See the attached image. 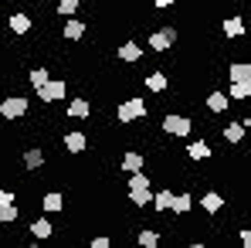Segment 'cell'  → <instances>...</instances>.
<instances>
[{"label": "cell", "mask_w": 251, "mask_h": 248, "mask_svg": "<svg viewBox=\"0 0 251 248\" xmlns=\"http://www.w3.org/2000/svg\"><path fill=\"white\" fill-rule=\"evenodd\" d=\"M27 112H31V99H27V95L10 92V95H3V99H0V119L17 123V119H24Z\"/></svg>", "instance_id": "obj_1"}, {"label": "cell", "mask_w": 251, "mask_h": 248, "mask_svg": "<svg viewBox=\"0 0 251 248\" xmlns=\"http://www.w3.org/2000/svg\"><path fill=\"white\" fill-rule=\"evenodd\" d=\"M146 116V102H143V95H129L126 102H119V109H116V119L123 126H132L136 119H143Z\"/></svg>", "instance_id": "obj_2"}, {"label": "cell", "mask_w": 251, "mask_h": 248, "mask_svg": "<svg viewBox=\"0 0 251 248\" xmlns=\"http://www.w3.org/2000/svg\"><path fill=\"white\" fill-rule=\"evenodd\" d=\"M38 95H41L44 106H54V102H61V99L68 95V82H65V79H48V82L38 88Z\"/></svg>", "instance_id": "obj_3"}, {"label": "cell", "mask_w": 251, "mask_h": 248, "mask_svg": "<svg viewBox=\"0 0 251 248\" xmlns=\"http://www.w3.org/2000/svg\"><path fill=\"white\" fill-rule=\"evenodd\" d=\"M190 129H194V119L190 116H176V112H170V116H163V133L167 136H190Z\"/></svg>", "instance_id": "obj_4"}, {"label": "cell", "mask_w": 251, "mask_h": 248, "mask_svg": "<svg viewBox=\"0 0 251 248\" xmlns=\"http://www.w3.org/2000/svg\"><path fill=\"white\" fill-rule=\"evenodd\" d=\"M176 41H180L176 28H160V31H153V34H150V51H170Z\"/></svg>", "instance_id": "obj_5"}, {"label": "cell", "mask_w": 251, "mask_h": 248, "mask_svg": "<svg viewBox=\"0 0 251 248\" xmlns=\"http://www.w3.org/2000/svg\"><path fill=\"white\" fill-rule=\"evenodd\" d=\"M7 28H10L17 38H24V34H31V31H34V17H31L27 10H14V14L7 17Z\"/></svg>", "instance_id": "obj_6"}, {"label": "cell", "mask_w": 251, "mask_h": 248, "mask_svg": "<svg viewBox=\"0 0 251 248\" xmlns=\"http://www.w3.org/2000/svg\"><path fill=\"white\" fill-rule=\"evenodd\" d=\"M61 146H65L72 157H82L85 150H88V133H82V129H72V133H65Z\"/></svg>", "instance_id": "obj_7"}, {"label": "cell", "mask_w": 251, "mask_h": 248, "mask_svg": "<svg viewBox=\"0 0 251 248\" xmlns=\"http://www.w3.org/2000/svg\"><path fill=\"white\" fill-rule=\"evenodd\" d=\"M204 106H207L210 116H221V112H227L231 109V99H227V92H221V88H214L204 95Z\"/></svg>", "instance_id": "obj_8"}, {"label": "cell", "mask_w": 251, "mask_h": 248, "mask_svg": "<svg viewBox=\"0 0 251 248\" xmlns=\"http://www.w3.org/2000/svg\"><path fill=\"white\" fill-rule=\"evenodd\" d=\"M85 34H88V24H85V21L65 17V24H61V38H65V41H82Z\"/></svg>", "instance_id": "obj_9"}, {"label": "cell", "mask_w": 251, "mask_h": 248, "mask_svg": "<svg viewBox=\"0 0 251 248\" xmlns=\"http://www.w3.org/2000/svg\"><path fill=\"white\" fill-rule=\"evenodd\" d=\"M126 201H129L132 207H150L153 187H126Z\"/></svg>", "instance_id": "obj_10"}, {"label": "cell", "mask_w": 251, "mask_h": 248, "mask_svg": "<svg viewBox=\"0 0 251 248\" xmlns=\"http://www.w3.org/2000/svg\"><path fill=\"white\" fill-rule=\"evenodd\" d=\"M119 61H126V65H139V61H143V44L123 41L119 44Z\"/></svg>", "instance_id": "obj_11"}, {"label": "cell", "mask_w": 251, "mask_h": 248, "mask_svg": "<svg viewBox=\"0 0 251 248\" xmlns=\"http://www.w3.org/2000/svg\"><path fill=\"white\" fill-rule=\"evenodd\" d=\"M143 85H146L150 92H156V95H163V92L170 88V79H167V72H163V68H156V72H150V75L143 79Z\"/></svg>", "instance_id": "obj_12"}, {"label": "cell", "mask_w": 251, "mask_h": 248, "mask_svg": "<svg viewBox=\"0 0 251 248\" xmlns=\"http://www.w3.org/2000/svg\"><path fill=\"white\" fill-rule=\"evenodd\" d=\"M221 31H224V38H227V41H234V38H245V21H241L238 14H231V17H224Z\"/></svg>", "instance_id": "obj_13"}, {"label": "cell", "mask_w": 251, "mask_h": 248, "mask_svg": "<svg viewBox=\"0 0 251 248\" xmlns=\"http://www.w3.org/2000/svg\"><path fill=\"white\" fill-rule=\"evenodd\" d=\"M88 116H92L88 99H85V95H75V99L68 102V119H78V123H82V119H88Z\"/></svg>", "instance_id": "obj_14"}, {"label": "cell", "mask_w": 251, "mask_h": 248, "mask_svg": "<svg viewBox=\"0 0 251 248\" xmlns=\"http://www.w3.org/2000/svg\"><path fill=\"white\" fill-rule=\"evenodd\" d=\"M44 164H48V157H44L41 146H27L24 150V170H41Z\"/></svg>", "instance_id": "obj_15"}, {"label": "cell", "mask_w": 251, "mask_h": 248, "mask_svg": "<svg viewBox=\"0 0 251 248\" xmlns=\"http://www.w3.org/2000/svg\"><path fill=\"white\" fill-rule=\"evenodd\" d=\"M143 164H146V157H143L139 150H126L123 160H119V166H123L126 173H136V170H143Z\"/></svg>", "instance_id": "obj_16"}, {"label": "cell", "mask_w": 251, "mask_h": 248, "mask_svg": "<svg viewBox=\"0 0 251 248\" xmlns=\"http://www.w3.org/2000/svg\"><path fill=\"white\" fill-rule=\"evenodd\" d=\"M41 211H48V214L65 211V197H61V191H48V194L41 197Z\"/></svg>", "instance_id": "obj_17"}, {"label": "cell", "mask_w": 251, "mask_h": 248, "mask_svg": "<svg viewBox=\"0 0 251 248\" xmlns=\"http://www.w3.org/2000/svg\"><path fill=\"white\" fill-rule=\"evenodd\" d=\"M227 79L231 82H251V65L248 61H231L227 65Z\"/></svg>", "instance_id": "obj_18"}, {"label": "cell", "mask_w": 251, "mask_h": 248, "mask_svg": "<svg viewBox=\"0 0 251 248\" xmlns=\"http://www.w3.org/2000/svg\"><path fill=\"white\" fill-rule=\"evenodd\" d=\"M201 207H204L207 214H221V207H224V197H221L217 191H204V197H201Z\"/></svg>", "instance_id": "obj_19"}, {"label": "cell", "mask_w": 251, "mask_h": 248, "mask_svg": "<svg viewBox=\"0 0 251 248\" xmlns=\"http://www.w3.org/2000/svg\"><path fill=\"white\" fill-rule=\"evenodd\" d=\"M194 207V194L190 191H180V194H173V201H170V211H176V214H187Z\"/></svg>", "instance_id": "obj_20"}, {"label": "cell", "mask_w": 251, "mask_h": 248, "mask_svg": "<svg viewBox=\"0 0 251 248\" xmlns=\"http://www.w3.org/2000/svg\"><path fill=\"white\" fill-rule=\"evenodd\" d=\"M31 235H34V242H48L54 235V228H51L48 218H38V221H31Z\"/></svg>", "instance_id": "obj_21"}, {"label": "cell", "mask_w": 251, "mask_h": 248, "mask_svg": "<svg viewBox=\"0 0 251 248\" xmlns=\"http://www.w3.org/2000/svg\"><path fill=\"white\" fill-rule=\"evenodd\" d=\"M245 129H248V126L241 123V119H238V123H231V126H224V143H231V146H238V143L245 139Z\"/></svg>", "instance_id": "obj_22"}, {"label": "cell", "mask_w": 251, "mask_h": 248, "mask_svg": "<svg viewBox=\"0 0 251 248\" xmlns=\"http://www.w3.org/2000/svg\"><path fill=\"white\" fill-rule=\"evenodd\" d=\"M248 95H251V82H231V88H227L231 102H248Z\"/></svg>", "instance_id": "obj_23"}, {"label": "cell", "mask_w": 251, "mask_h": 248, "mask_svg": "<svg viewBox=\"0 0 251 248\" xmlns=\"http://www.w3.org/2000/svg\"><path fill=\"white\" fill-rule=\"evenodd\" d=\"M187 160H194V164H197V160H210V146L204 139L190 143V146H187Z\"/></svg>", "instance_id": "obj_24"}, {"label": "cell", "mask_w": 251, "mask_h": 248, "mask_svg": "<svg viewBox=\"0 0 251 248\" xmlns=\"http://www.w3.org/2000/svg\"><path fill=\"white\" fill-rule=\"evenodd\" d=\"M170 201H173V191H153L150 207H153V211H160V214H167V211H170Z\"/></svg>", "instance_id": "obj_25"}, {"label": "cell", "mask_w": 251, "mask_h": 248, "mask_svg": "<svg viewBox=\"0 0 251 248\" xmlns=\"http://www.w3.org/2000/svg\"><path fill=\"white\" fill-rule=\"evenodd\" d=\"M48 79H51V68H44V65H38V68H31V72H27V82H31V88H34V92H38Z\"/></svg>", "instance_id": "obj_26"}, {"label": "cell", "mask_w": 251, "mask_h": 248, "mask_svg": "<svg viewBox=\"0 0 251 248\" xmlns=\"http://www.w3.org/2000/svg\"><path fill=\"white\" fill-rule=\"evenodd\" d=\"M78 10H82V0H54V14H61V17H72Z\"/></svg>", "instance_id": "obj_27"}, {"label": "cell", "mask_w": 251, "mask_h": 248, "mask_svg": "<svg viewBox=\"0 0 251 248\" xmlns=\"http://www.w3.org/2000/svg\"><path fill=\"white\" fill-rule=\"evenodd\" d=\"M136 242H139L143 248H156V245H160V231H156V228H143Z\"/></svg>", "instance_id": "obj_28"}, {"label": "cell", "mask_w": 251, "mask_h": 248, "mask_svg": "<svg viewBox=\"0 0 251 248\" xmlns=\"http://www.w3.org/2000/svg\"><path fill=\"white\" fill-rule=\"evenodd\" d=\"M21 218V207H17V201H10V204L0 207V224H14Z\"/></svg>", "instance_id": "obj_29"}, {"label": "cell", "mask_w": 251, "mask_h": 248, "mask_svg": "<svg viewBox=\"0 0 251 248\" xmlns=\"http://www.w3.org/2000/svg\"><path fill=\"white\" fill-rule=\"evenodd\" d=\"M88 245H92V248H112V238H109V235H95Z\"/></svg>", "instance_id": "obj_30"}, {"label": "cell", "mask_w": 251, "mask_h": 248, "mask_svg": "<svg viewBox=\"0 0 251 248\" xmlns=\"http://www.w3.org/2000/svg\"><path fill=\"white\" fill-rule=\"evenodd\" d=\"M10 201H17V197H14V191H3V187H0V207L10 204Z\"/></svg>", "instance_id": "obj_31"}, {"label": "cell", "mask_w": 251, "mask_h": 248, "mask_svg": "<svg viewBox=\"0 0 251 248\" xmlns=\"http://www.w3.org/2000/svg\"><path fill=\"white\" fill-rule=\"evenodd\" d=\"M241 245L251 248V231H248V228H241Z\"/></svg>", "instance_id": "obj_32"}, {"label": "cell", "mask_w": 251, "mask_h": 248, "mask_svg": "<svg viewBox=\"0 0 251 248\" xmlns=\"http://www.w3.org/2000/svg\"><path fill=\"white\" fill-rule=\"evenodd\" d=\"M170 3H173V0H153V7H156V10H167Z\"/></svg>", "instance_id": "obj_33"}, {"label": "cell", "mask_w": 251, "mask_h": 248, "mask_svg": "<svg viewBox=\"0 0 251 248\" xmlns=\"http://www.w3.org/2000/svg\"><path fill=\"white\" fill-rule=\"evenodd\" d=\"M24 3H34V0H24Z\"/></svg>", "instance_id": "obj_34"}]
</instances>
